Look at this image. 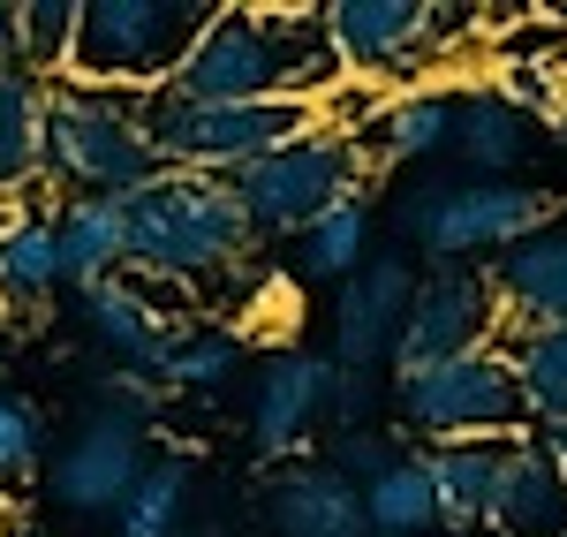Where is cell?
<instances>
[{"instance_id":"9c48e42d","label":"cell","mask_w":567,"mask_h":537,"mask_svg":"<svg viewBox=\"0 0 567 537\" xmlns=\"http://www.w3.org/2000/svg\"><path fill=\"white\" fill-rule=\"evenodd\" d=\"M326 39L349 76L409 84V76H432V61L454 53L462 16L439 0H326Z\"/></svg>"},{"instance_id":"f1b7e54d","label":"cell","mask_w":567,"mask_h":537,"mask_svg":"<svg viewBox=\"0 0 567 537\" xmlns=\"http://www.w3.org/2000/svg\"><path fill=\"white\" fill-rule=\"evenodd\" d=\"M507 357H515V371H523L529 416H537V424L567 416V326L560 333H523V341H507Z\"/></svg>"},{"instance_id":"5bb4252c","label":"cell","mask_w":567,"mask_h":537,"mask_svg":"<svg viewBox=\"0 0 567 537\" xmlns=\"http://www.w3.org/2000/svg\"><path fill=\"white\" fill-rule=\"evenodd\" d=\"M84 326L106 357H122V371H152L159 379V363H167V349L182 333V311H175V288H159L144 272H122V280L84 288Z\"/></svg>"},{"instance_id":"5b68a950","label":"cell","mask_w":567,"mask_h":537,"mask_svg":"<svg viewBox=\"0 0 567 537\" xmlns=\"http://www.w3.org/2000/svg\"><path fill=\"white\" fill-rule=\"evenodd\" d=\"M213 23V8L197 0H84L76 23V53L61 84H91V91H167L175 69L189 61L197 31Z\"/></svg>"},{"instance_id":"44dd1931","label":"cell","mask_w":567,"mask_h":537,"mask_svg":"<svg viewBox=\"0 0 567 537\" xmlns=\"http://www.w3.org/2000/svg\"><path fill=\"white\" fill-rule=\"evenodd\" d=\"M567 515V477H560V462L537 447V432L529 440H515L507 447V469H499V499H492V530H553Z\"/></svg>"},{"instance_id":"ffe728a7","label":"cell","mask_w":567,"mask_h":537,"mask_svg":"<svg viewBox=\"0 0 567 537\" xmlns=\"http://www.w3.org/2000/svg\"><path fill=\"white\" fill-rule=\"evenodd\" d=\"M507 447H515V440H470V447H432L424 454L432 493H439V530H492V499H499Z\"/></svg>"},{"instance_id":"f35d334b","label":"cell","mask_w":567,"mask_h":537,"mask_svg":"<svg viewBox=\"0 0 567 537\" xmlns=\"http://www.w3.org/2000/svg\"><path fill=\"white\" fill-rule=\"evenodd\" d=\"M0 349H8V333H0Z\"/></svg>"},{"instance_id":"cb8c5ba5","label":"cell","mask_w":567,"mask_h":537,"mask_svg":"<svg viewBox=\"0 0 567 537\" xmlns=\"http://www.w3.org/2000/svg\"><path fill=\"white\" fill-rule=\"evenodd\" d=\"M53 288H69L61 280V235H53V213H31V220L0 242V326L16 311L53 303Z\"/></svg>"},{"instance_id":"484cf974","label":"cell","mask_w":567,"mask_h":537,"mask_svg":"<svg viewBox=\"0 0 567 537\" xmlns=\"http://www.w3.org/2000/svg\"><path fill=\"white\" fill-rule=\"evenodd\" d=\"M76 23H84V0H16V45H23V69L61 84L69 76V53H76Z\"/></svg>"},{"instance_id":"7a4b0ae2","label":"cell","mask_w":567,"mask_h":537,"mask_svg":"<svg viewBox=\"0 0 567 537\" xmlns=\"http://www.w3.org/2000/svg\"><path fill=\"white\" fill-rule=\"evenodd\" d=\"M258 250V220L243 189L219 175H159L130 197V272L159 288L219 280Z\"/></svg>"},{"instance_id":"4316f807","label":"cell","mask_w":567,"mask_h":537,"mask_svg":"<svg viewBox=\"0 0 567 537\" xmlns=\"http://www.w3.org/2000/svg\"><path fill=\"white\" fill-rule=\"evenodd\" d=\"M296 242H303L310 280H355V272L379 258V250H371V205H363V197L341 205V213H326V220L310 227V235H296Z\"/></svg>"},{"instance_id":"8992f818","label":"cell","mask_w":567,"mask_h":537,"mask_svg":"<svg viewBox=\"0 0 567 537\" xmlns=\"http://www.w3.org/2000/svg\"><path fill=\"white\" fill-rule=\"evenodd\" d=\"M393 227L432 266H470V258H507L515 242L545 235L553 197L529 182H424L393 205Z\"/></svg>"},{"instance_id":"52a82bcc","label":"cell","mask_w":567,"mask_h":537,"mask_svg":"<svg viewBox=\"0 0 567 537\" xmlns=\"http://www.w3.org/2000/svg\"><path fill=\"white\" fill-rule=\"evenodd\" d=\"M401 416L432 440V447H470V440H529L537 416H529L523 371L507 357V341H492L477 357L432 363L416 379H393Z\"/></svg>"},{"instance_id":"7402d4cb","label":"cell","mask_w":567,"mask_h":537,"mask_svg":"<svg viewBox=\"0 0 567 537\" xmlns=\"http://www.w3.org/2000/svg\"><path fill=\"white\" fill-rule=\"evenodd\" d=\"M197 530V462L189 454H159L144 469V485L122 499L114 537H189Z\"/></svg>"},{"instance_id":"f546056e","label":"cell","mask_w":567,"mask_h":537,"mask_svg":"<svg viewBox=\"0 0 567 537\" xmlns=\"http://www.w3.org/2000/svg\"><path fill=\"white\" fill-rule=\"evenodd\" d=\"M45 462V416L31 394H0V493H16V485H31Z\"/></svg>"},{"instance_id":"ba28073f","label":"cell","mask_w":567,"mask_h":537,"mask_svg":"<svg viewBox=\"0 0 567 537\" xmlns=\"http://www.w3.org/2000/svg\"><path fill=\"white\" fill-rule=\"evenodd\" d=\"M363 182H371L363 144H355L349 130L326 122V130H310L303 144H288V152L258 159L250 175H235V189H243V205H250L258 235H310L326 213L355 205Z\"/></svg>"},{"instance_id":"74e56055","label":"cell","mask_w":567,"mask_h":537,"mask_svg":"<svg viewBox=\"0 0 567 537\" xmlns=\"http://www.w3.org/2000/svg\"><path fill=\"white\" fill-rule=\"evenodd\" d=\"M560 136H567V114H560Z\"/></svg>"},{"instance_id":"d4e9b609","label":"cell","mask_w":567,"mask_h":537,"mask_svg":"<svg viewBox=\"0 0 567 537\" xmlns=\"http://www.w3.org/2000/svg\"><path fill=\"white\" fill-rule=\"evenodd\" d=\"M363 515H371V537H424L439 530V493L424 454H401L379 485H363Z\"/></svg>"},{"instance_id":"30bf717a","label":"cell","mask_w":567,"mask_h":537,"mask_svg":"<svg viewBox=\"0 0 567 537\" xmlns=\"http://www.w3.org/2000/svg\"><path fill=\"white\" fill-rule=\"evenodd\" d=\"M159 454H152V424L130 416V409L114 402H91V416L69 432V447L53 454V469H45V485H53V507H69V515H122V499L144 485V469H152Z\"/></svg>"},{"instance_id":"d6a6232c","label":"cell","mask_w":567,"mask_h":537,"mask_svg":"<svg viewBox=\"0 0 567 537\" xmlns=\"http://www.w3.org/2000/svg\"><path fill=\"white\" fill-rule=\"evenodd\" d=\"M99 402H114V409H130V416H144V424H152V416H159V402H167V386H159L152 371H114Z\"/></svg>"},{"instance_id":"ac0fdd59","label":"cell","mask_w":567,"mask_h":537,"mask_svg":"<svg viewBox=\"0 0 567 537\" xmlns=\"http://www.w3.org/2000/svg\"><path fill=\"white\" fill-rule=\"evenodd\" d=\"M454 122H462V99L424 84V91H386L379 122L371 130H349V136L363 144L371 167H424L439 152H454Z\"/></svg>"},{"instance_id":"83f0119b","label":"cell","mask_w":567,"mask_h":537,"mask_svg":"<svg viewBox=\"0 0 567 537\" xmlns=\"http://www.w3.org/2000/svg\"><path fill=\"white\" fill-rule=\"evenodd\" d=\"M235 363H243V341L235 333H219V326H182L167 363H159V386L167 394H213L235 379Z\"/></svg>"},{"instance_id":"836d02e7","label":"cell","mask_w":567,"mask_h":537,"mask_svg":"<svg viewBox=\"0 0 567 537\" xmlns=\"http://www.w3.org/2000/svg\"><path fill=\"white\" fill-rule=\"evenodd\" d=\"M23 69V45H16V0H0V76Z\"/></svg>"},{"instance_id":"8fae6325","label":"cell","mask_w":567,"mask_h":537,"mask_svg":"<svg viewBox=\"0 0 567 537\" xmlns=\"http://www.w3.org/2000/svg\"><path fill=\"white\" fill-rule=\"evenodd\" d=\"M499 341V303H492V280L484 266H432L416 280V303H409V326L393 341V379H416L432 363L477 357Z\"/></svg>"},{"instance_id":"d590c367","label":"cell","mask_w":567,"mask_h":537,"mask_svg":"<svg viewBox=\"0 0 567 537\" xmlns=\"http://www.w3.org/2000/svg\"><path fill=\"white\" fill-rule=\"evenodd\" d=\"M31 213H39V205H23V197H0V242H8V235H16V227L31 220Z\"/></svg>"},{"instance_id":"3957f363","label":"cell","mask_w":567,"mask_h":537,"mask_svg":"<svg viewBox=\"0 0 567 537\" xmlns=\"http://www.w3.org/2000/svg\"><path fill=\"white\" fill-rule=\"evenodd\" d=\"M159 144L144 91H91L53 84V136H45V182L53 197H136L159 182Z\"/></svg>"},{"instance_id":"277c9868","label":"cell","mask_w":567,"mask_h":537,"mask_svg":"<svg viewBox=\"0 0 567 537\" xmlns=\"http://www.w3.org/2000/svg\"><path fill=\"white\" fill-rule=\"evenodd\" d=\"M152 114V144H159V167L167 175H250L258 159L303 144L310 130H326V106L318 99H250V106H189L152 91L144 99Z\"/></svg>"},{"instance_id":"8d00e7d4","label":"cell","mask_w":567,"mask_h":537,"mask_svg":"<svg viewBox=\"0 0 567 537\" xmlns=\"http://www.w3.org/2000/svg\"><path fill=\"white\" fill-rule=\"evenodd\" d=\"M189 537H219V530H189Z\"/></svg>"},{"instance_id":"1f68e13d","label":"cell","mask_w":567,"mask_h":537,"mask_svg":"<svg viewBox=\"0 0 567 537\" xmlns=\"http://www.w3.org/2000/svg\"><path fill=\"white\" fill-rule=\"evenodd\" d=\"M393 462H401L393 440H386V432H371V424H363V432H341V440L326 447V469H341L349 485H379Z\"/></svg>"},{"instance_id":"e575fe53","label":"cell","mask_w":567,"mask_h":537,"mask_svg":"<svg viewBox=\"0 0 567 537\" xmlns=\"http://www.w3.org/2000/svg\"><path fill=\"white\" fill-rule=\"evenodd\" d=\"M537 447L560 462V477H567V416H553V424H537Z\"/></svg>"},{"instance_id":"e0dca14e","label":"cell","mask_w":567,"mask_h":537,"mask_svg":"<svg viewBox=\"0 0 567 537\" xmlns=\"http://www.w3.org/2000/svg\"><path fill=\"white\" fill-rule=\"evenodd\" d=\"M45 136H53V84L31 69L0 76V197H23L53 213V182H45Z\"/></svg>"},{"instance_id":"2e32d148","label":"cell","mask_w":567,"mask_h":537,"mask_svg":"<svg viewBox=\"0 0 567 537\" xmlns=\"http://www.w3.org/2000/svg\"><path fill=\"white\" fill-rule=\"evenodd\" d=\"M492 280V303H499V333L523 341V333H560L567 326V227H545L515 242L507 258L484 266Z\"/></svg>"},{"instance_id":"6da1fadb","label":"cell","mask_w":567,"mask_h":537,"mask_svg":"<svg viewBox=\"0 0 567 537\" xmlns=\"http://www.w3.org/2000/svg\"><path fill=\"white\" fill-rule=\"evenodd\" d=\"M349 84L341 53L326 39V8H250L227 0L197 31L189 61L175 69L167 99L189 106H250V99H333Z\"/></svg>"},{"instance_id":"d6986e66","label":"cell","mask_w":567,"mask_h":537,"mask_svg":"<svg viewBox=\"0 0 567 537\" xmlns=\"http://www.w3.org/2000/svg\"><path fill=\"white\" fill-rule=\"evenodd\" d=\"M53 235H61V280L76 296L130 272V197H61Z\"/></svg>"},{"instance_id":"603a6c76","label":"cell","mask_w":567,"mask_h":537,"mask_svg":"<svg viewBox=\"0 0 567 537\" xmlns=\"http://www.w3.org/2000/svg\"><path fill=\"white\" fill-rule=\"evenodd\" d=\"M454 152H462L470 182H507L529 159V122L507 99L470 91V99H462V122H454Z\"/></svg>"},{"instance_id":"7c38bea8","label":"cell","mask_w":567,"mask_h":537,"mask_svg":"<svg viewBox=\"0 0 567 537\" xmlns=\"http://www.w3.org/2000/svg\"><path fill=\"white\" fill-rule=\"evenodd\" d=\"M333 394H341V363L318 349H272L250 386V447L265 462H303L318 424H333Z\"/></svg>"},{"instance_id":"4fadbf2b","label":"cell","mask_w":567,"mask_h":537,"mask_svg":"<svg viewBox=\"0 0 567 537\" xmlns=\"http://www.w3.org/2000/svg\"><path fill=\"white\" fill-rule=\"evenodd\" d=\"M416 280L424 272L409 266L401 250H379L371 266L341 280V296H333V363L341 371H386L393 363V341H401V326H409V303H416Z\"/></svg>"},{"instance_id":"9a60e30c","label":"cell","mask_w":567,"mask_h":537,"mask_svg":"<svg viewBox=\"0 0 567 537\" xmlns=\"http://www.w3.org/2000/svg\"><path fill=\"white\" fill-rule=\"evenodd\" d=\"M265 537H371L363 515V485H349L326 462H280L258 493Z\"/></svg>"},{"instance_id":"4dcf8cb0","label":"cell","mask_w":567,"mask_h":537,"mask_svg":"<svg viewBox=\"0 0 567 537\" xmlns=\"http://www.w3.org/2000/svg\"><path fill=\"white\" fill-rule=\"evenodd\" d=\"M492 99H507L523 122H553V130H560L567 69H553V61H499V69H492Z\"/></svg>"}]
</instances>
